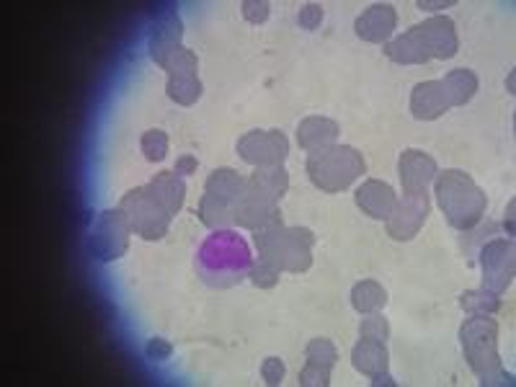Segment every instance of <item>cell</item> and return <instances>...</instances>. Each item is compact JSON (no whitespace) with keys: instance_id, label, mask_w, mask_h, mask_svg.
Segmentation results:
<instances>
[{"instance_id":"obj_16","label":"cell","mask_w":516,"mask_h":387,"mask_svg":"<svg viewBox=\"0 0 516 387\" xmlns=\"http://www.w3.org/2000/svg\"><path fill=\"white\" fill-rule=\"evenodd\" d=\"M395 26H398V13H395V8L390 6V3H375V6H369L367 11L359 16L354 29H357V37L362 39V42L387 44L393 39Z\"/></svg>"},{"instance_id":"obj_30","label":"cell","mask_w":516,"mask_h":387,"mask_svg":"<svg viewBox=\"0 0 516 387\" xmlns=\"http://www.w3.org/2000/svg\"><path fill=\"white\" fill-rule=\"evenodd\" d=\"M142 153L150 163H160V160H166L168 155V135L163 129H150L142 135Z\"/></svg>"},{"instance_id":"obj_5","label":"cell","mask_w":516,"mask_h":387,"mask_svg":"<svg viewBox=\"0 0 516 387\" xmlns=\"http://www.w3.org/2000/svg\"><path fill=\"white\" fill-rule=\"evenodd\" d=\"M119 207L124 209L132 233L140 235L142 240H163L168 235L173 215L163 207V202L155 197L148 184L127 191Z\"/></svg>"},{"instance_id":"obj_15","label":"cell","mask_w":516,"mask_h":387,"mask_svg":"<svg viewBox=\"0 0 516 387\" xmlns=\"http://www.w3.org/2000/svg\"><path fill=\"white\" fill-rule=\"evenodd\" d=\"M181 39H184V24H181L179 13L176 11L160 13L158 21H155V26H153V31H150V42H148L150 60L163 68L168 57L179 50V47H184Z\"/></svg>"},{"instance_id":"obj_14","label":"cell","mask_w":516,"mask_h":387,"mask_svg":"<svg viewBox=\"0 0 516 387\" xmlns=\"http://www.w3.org/2000/svg\"><path fill=\"white\" fill-rule=\"evenodd\" d=\"M305 367L300 372L302 387H328L331 385V372L338 362V349L328 338H313L305 349Z\"/></svg>"},{"instance_id":"obj_35","label":"cell","mask_w":516,"mask_h":387,"mask_svg":"<svg viewBox=\"0 0 516 387\" xmlns=\"http://www.w3.org/2000/svg\"><path fill=\"white\" fill-rule=\"evenodd\" d=\"M323 16H326V13H323V6H320V3H308V6L300 8V13H297V21H300L302 29L313 31V29H318L320 21H323Z\"/></svg>"},{"instance_id":"obj_27","label":"cell","mask_w":516,"mask_h":387,"mask_svg":"<svg viewBox=\"0 0 516 387\" xmlns=\"http://www.w3.org/2000/svg\"><path fill=\"white\" fill-rule=\"evenodd\" d=\"M460 308L470 315H493L501 310V295H496V292H491L486 287L467 289L460 297Z\"/></svg>"},{"instance_id":"obj_8","label":"cell","mask_w":516,"mask_h":387,"mask_svg":"<svg viewBox=\"0 0 516 387\" xmlns=\"http://www.w3.org/2000/svg\"><path fill=\"white\" fill-rule=\"evenodd\" d=\"M204 248H209V251H215V256L220 258H209L212 261V266H199L204 274V282L212 284V287H220V274H222V266H230V271H233L235 277L243 279L248 277V269H251V253H248L246 243L238 238V235L228 233V230H222L220 235H215V238H209L207 243H204ZM209 261H199V264H209Z\"/></svg>"},{"instance_id":"obj_9","label":"cell","mask_w":516,"mask_h":387,"mask_svg":"<svg viewBox=\"0 0 516 387\" xmlns=\"http://www.w3.org/2000/svg\"><path fill=\"white\" fill-rule=\"evenodd\" d=\"M480 271H483V287L504 295L514 282L516 251L514 243L506 238H493L478 248Z\"/></svg>"},{"instance_id":"obj_10","label":"cell","mask_w":516,"mask_h":387,"mask_svg":"<svg viewBox=\"0 0 516 387\" xmlns=\"http://www.w3.org/2000/svg\"><path fill=\"white\" fill-rule=\"evenodd\" d=\"M431 199L424 191H403V197L395 199V207L387 217V235L393 240H413L418 235V230L424 228L426 217H429Z\"/></svg>"},{"instance_id":"obj_36","label":"cell","mask_w":516,"mask_h":387,"mask_svg":"<svg viewBox=\"0 0 516 387\" xmlns=\"http://www.w3.org/2000/svg\"><path fill=\"white\" fill-rule=\"evenodd\" d=\"M173 346L163 338H150L148 346H145V357L153 359V362H163V359H171Z\"/></svg>"},{"instance_id":"obj_11","label":"cell","mask_w":516,"mask_h":387,"mask_svg":"<svg viewBox=\"0 0 516 387\" xmlns=\"http://www.w3.org/2000/svg\"><path fill=\"white\" fill-rule=\"evenodd\" d=\"M238 155L248 166H284L289 158V140L279 129H253L238 140Z\"/></svg>"},{"instance_id":"obj_13","label":"cell","mask_w":516,"mask_h":387,"mask_svg":"<svg viewBox=\"0 0 516 387\" xmlns=\"http://www.w3.org/2000/svg\"><path fill=\"white\" fill-rule=\"evenodd\" d=\"M413 29H416L418 39L424 42L431 60H452L457 50H460L455 21L449 19V16H434V19L413 26Z\"/></svg>"},{"instance_id":"obj_38","label":"cell","mask_w":516,"mask_h":387,"mask_svg":"<svg viewBox=\"0 0 516 387\" xmlns=\"http://www.w3.org/2000/svg\"><path fill=\"white\" fill-rule=\"evenodd\" d=\"M514 207H516V204L511 202L509 209H506V222H504V225H506V233H509V235H514Z\"/></svg>"},{"instance_id":"obj_20","label":"cell","mask_w":516,"mask_h":387,"mask_svg":"<svg viewBox=\"0 0 516 387\" xmlns=\"http://www.w3.org/2000/svg\"><path fill=\"white\" fill-rule=\"evenodd\" d=\"M338 135H341V127L338 122L328 117H308L302 119L300 127H297V145H300L305 153H318V150H326L331 145H336Z\"/></svg>"},{"instance_id":"obj_3","label":"cell","mask_w":516,"mask_h":387,"mask_svg":"<svg viewBox=\"0 0 516 387\" xmlns=\"http://www.w3.org/2000/svg\"><path fill=\"white\" fill-rule=\"evenodd\" d=\"M258 258L269 261L279 271L287 274H302L313 266L315 235L308 228H287L282 222H274L269 228L253 233Z\"/></svg>"},{"instance_id":"obj_4","label":"cell","mask_w":516,"mask_h":387,"mask_svg":"<svg viewBox=\"0 0 516 387\" xmlns=\"http://www.w3.org/2000/svg\"><path fill=\"white\" fill-rule=\"evenodd\" d=\"M367 168L362 153L351 145H331L326 150L308 155L305 171L310 181L326 194H338V191L349 189Z\"/></svg>"},{"instance_id":"obj_28","label":"cell","mask_w":516,"mask_h":387,"mask_svg":"<svg viewBox=\"0 0 516 387\" xmlns=\"http://www.w3.org/2000/svg\"><path fill=\"white\" fill-rule=\"evenodd\" d=\"M202 80L197 78H168V86H166V93L168 99L176 101V104L181 106H191L197 104L199 99H202Z\"/></svg>"},{"instance_id":"obj_21","label":"cell","mask_w":516,"mask_h":387,"mask_svg":"<svg viewBox=\"0 0 516 387\" xmlns=\"http://www.w3.org/2000/svg\"><path fill=\"white\" fill-rule=\"evenodd\" d=\"M243 186H246V176H240L233 168H217V171L209 173L207 184H204V194L233 207L235 215V204H238L240 194H243Z\"/></svg>"},{"instance_id":"obj_33","label":"cell","mask_w":516,"mask_h":387,"mask_svg":"<svg viewBox=\"0 0 516 387\" xmlns=\"http://www.w3.org/2000/svg\"><path fill=\"white\" fill-rule=\"evenodd\" d=\"M269 3L266 0H243L240 3V11H243V19L248 24H264L269 19Z\"/></svg>"},{"instance_id":"obj_17","label":"cell","mask_w":516,"mask_h":387,"mask_svg":"<svg viewBox=\"0 0 516 387\" xmlns=\"http://www.w3.org/2000/svg\"><path fill=\"white\" fill-rule=\"evenodd\" d=\"M398 173L403 191H424L431 181L437 179V160L424 150H406L398 160Z\"/></svg>"},{"instance_id":"obj_34","label":"cell","mask_w":516,"mask_h":387,"mask_svg":"<svg viewBox=\"0 0 516 387\" xmlns=\"http://www.w3.org/2000/svg\"><path fill=\"white\" fill-rule=\"evenodd\" d=\"M284 372H287V369H284V362L279 357H269V359H264V364H261V375H264L266 385H271V387L282 385Z\"/></svg>"},{"instance_id":"obj_18","label":"cell","mask_w":516,"mask_h":387,"mask_svg":"<svg viewBox=\"0 0 516 387\" xmlns=\"http://www.w3.org/2000/svg\"><path fill=\"white\" fill-rule=\"evenodd\" d=\"M449 111L447 93H444L442 80H424L418 83L411 93V114L418 122H434Z\"/></svg>"},{"instance_id":"obj_39","label":"cell","mask_w":516,"mask_h":387,"mask_svg":"<svg viewBox=\"0 0 516 387\" xmlns=\"http://www.w3.org/2000/svg\"><path fill=\"white\" fill-rule=\"evenodd\" d=\"M452 6V3H426V0H421L418 3V8H426V11H442V8Z\"/></svg>"},{"instance_id":"obj_2","label":"cell","mask_w":516,"mask_h":387,"mask_svg":"<svg viewBox=\"0 0 516 387\" xmlns=\"http://www.w3.org/2000/svg\"><path fill=\"white\" fill-rule=\"evenodd\" d=\"M434 194H437V202L442 207L447 222L455 230H460V233L475 228L483 220V215H486V191L475 184L470 173L457 171V168L437 173Z\"/></svg>"},{"instance_id":"obj_1","label":"cell","mask_w":516,"mask_h":387,"mask_svg":"<svg viewBox=\"0 0 516 387\" xmlns=\"http://www.w3.org/2000/svg\"><path fill=\"white\" fill-rule=\"evenodd\" d=\"M460 344L473 375L483 387L514 385L498 357V323L491 315H473L460 328Z\"/></svg>"},{"instance_id":"obj_26","label":"cell","mask_w":516,"mask_h":387,"mask_svg":"<svg viewBox=\"0 0 516 387\" xmlns=\"http://www.w3.org/2000/svg\"><path fill=\"white\" fill-rule=\"evenodd\" d=\"M199 220H202L209 230H228L235 225L233 207L202 194V199H199Z\"/></svg>"},{"instance_id":"obj_32","label":"cell","mask_w":516,"mask_h":387,"mask_svg":"<svg viewBox=\"0 0 516 387\" xmlns=\"http://www.w3.org/2000/svg\"><path fill=\"white\" fill-rule=\"evenodd\" d=\"M359 336L362 338H377V341H387L390 338V323L382 313H367L359 323Z\"/></svg>"},{"instance_id":"obj_25","label":"cell","mask_w":516,"mask_h":387,"mask_svg":"<svg viewBox=\"0 0 516 387\" xmlns=\"http://www.w3.org/2000/svg\"><path fill=\"white\" fill-rule=\"evenodd\" d=\"M351 305L359 315L367 313H382L387 305V292L380 282L375 279H364V282L354 284L351 289Z\"/></svg>"},{"instance_id":"obj_22","label":"cell","mask_w":516,"mask_h":387,"mask_svg":"<svg viewBox=\"0 0 516 387\" xmlns=\"http://www.w3.org/2000/svg\"><path fill=\"white\" fill-rule=\"evenodd\" d=\"M387 60L398 62V65H426L431 60L429 52H426L424 42L418 39L416 29H408L406 34L390 39L385 44Z\"/></svg>"},{"instance_id":"obj_6","label":"cell","mask_w":516,"mask_h":387,"mask_svg":"<svg viewBox=\"0 0 516 387\" xmlns=\"http://www.w3.org/2000/svg\"><path fill=\"white\" fill-rule=\"evenodd\" d=\"M279 202H282V199H279L277 194H271V191L266 189L264 184H258L253 176H246L243 194H240L238 204H235V225L256 233V230L269 228L274 222H282Z\"/></svg>"},{"instance_id":"obj_23","label":"cell","mask_w":516,"mask_h":387,"mask_svg":"<svg viewBox=\"0 0 516 387\" xmlns=\"http://www.w3.org/2000/svg\"><path fill=\"white\" fill-rule=\"evenodd\" d=\"M148 186L153 189L155 197L163 202V207H166L173 217L179 215L181 207H184V202H186L184 176H179L176 171H163V173H158V176H155Z\"/></svg>"},{"instance_id":"obj_31","label":"cell","mask_w":516,"mask_h":387,"mask_svg":"<svg viewBox=\"0 0 516 387\" xmlns=\"http://www.w3.org/2000/svg\"><path fill=\"white\" fill-rule=\"evenodd\" d=\"M279 274H282V271H279L277 266H271L269 261H264V258H258V256L253 258L251 269H248V277H251V282L256 284L258 289L277 287Z\"/></svg>"},{"instance_id":"obj_12","label":"cell","mask_w":516,"mask_h":387,"mask_svg":"<svg viewBox=\"0 0 516 387\" xmlns=\"http://www.w3.org/2000/svg\"><path fill=\"white\" fill-rule=\"evenodd\" d=\"M351 364L357 372L367 375L372 385H395L393 375H390V354H387L385 341L359 338V344L351 351Z\"/></svg>"},{"instance_id":"obj_24","label":"cell","mask_w":516,"mask_h":387,"mask_svg":"<svg viewBox=\"0 0 516 387\" xmlns=\"http://www.w3.org/2000/svg\"><path fill=\"white\" fill-rule=\"evenodd\" d=\"M444 93H447L449 109L455 106H465L467 101H473V96L478 93V75L467 68H457L452 73H447L442 78Z\"/></svg>"},{"instance_id":"obj_7","label":"cell","mask_w":516,"mask_h":387,"mask_svg":"<svg viewBox=\"0 0 516 387\" xmlns=\"http://www.w3.org/2000/svg\"><path fill=\"white\" fill-rule=\"evenodd\" d=\"M129 220L124 215V209H104L99 212L91 230V253L104 264H111L127 253L129 248Z\"/></svg>"},{"instance_id":"obj_37","label":"cell","mask_w":516,"mask_h":387,"mask_svg":"<svg viewBox=\"0 0 516 387\" xmlns=\"http://www.w3.org/2000/svg\"><path fill=\"white\" fill-rule=\"evenodd\" d=\"M197 166L199 160L194 158V155H181V158L176 160V173H179V176H191V173H197Z\"/></svg>"},{"instance_id":"obj_19","label":"cell","mask_w":516,"mask_h":387,"mask_svg":"<svg viewBox=\"0 0 516 387\" xmlns=\"http://www.w3.org/2000/svg\"><path fill=\"white\" fill-rule=\"evenodd\" d=\"M354 199H357V207L362 209L367 217H372V220H387L390 212H393L398 194H395L393 186L385 184V181L369 179L359 186Z\"/></svg>"},{"instance_id":"obj_29","label":"cell","mask_w":516,"mask_h":387,"mask_svg":"<svg viewBox=\"0 0 516 387\" xmlns=\"http://www.w3.org/2000/svg\"><path fill=\"white\" fill-rule=\"evenodd\" d=\"M163 70L168 73V78H197V75H199V60L191 50H186V47H179V50L168 57L166 65H163Z\"/></svg>"}]
</instances>
